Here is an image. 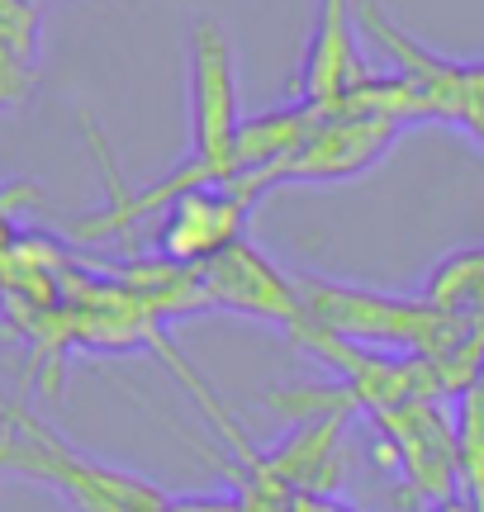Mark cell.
Masks as SVG:
<instances>
[{
  "label": "cell",
  "mask_w": 484,
  "mask_h": 512,
  "mask_svg": "<svg viewBox=\"0 0 484 512\" xmlns=\"http://www.w3.org/2000/svg\"><path fill=\"white\" fill-rule=\"evenodd\" d=\"M304 318L318 328L337 332L342 342L371 351H394V356H428V361H447L461 347H470L484 328L456 323L447 313H437L418 294H375L361 285H342V280H323V275H295Z\"/></svg>",
  "instance_id": "1"
},
{
  "label": "cell",
  "mask_w": 484,
  "mask_h": 512,
  "mask_svg": "<svg viewBox=\"0 0 484 512\" xmlns=\"http://www.w3.org/2000/svg\"><path fill=\"white\" fill-rule=\"evenodd\" d=\"M0 475H24L48 484L76 512H167L171 498L138 475L110 470L100 460L81 456L76 446L34 422L24 408H5L0 422Z\"/></svg>",
  "instance_id": "2"
},
{
  "label": "cell",
  "mask_w": 484,
  "mask_h": 512,
  "mask_svg": "<svg viewBox=\"0 0 484 512\" xmlns=\"http://www.w3.org/2000/svg\"><path fill=\"white\" fill-rule=\"evenodd\" d=\"M271 190V176L266 171H247V176H233V181L219 185H200V190H186L167 200L157 214V256L167 266H205L209 256H219L224 247H233L238 238H247V214L252 204Z\"/></svg>",
  "instance_id": "3"
},
{
  "label": "cell",
  "mask_w": 484,
  "mask_h": 512,
  "mask_svg": "<svg viewBox=\"0 0 484 512\" xmlns=\"http://www.w3.org/2000/svg\"><path fill=\"white\" fill-rule=\"evenodd\" d=\"M356 29L371 38V43H380V48L399 62V72L409 76V81H418V91L428 95L432 119L466 128L470 138L484 143V57L456 62V57L418 48L399 24L385 19V10H380L375 0H356Z\"/></svg>",
  "instance_id": "4"
},
{
  "label": "cell",
  "mask_w": 484,
  "mask_h": 512,
  "mask_svg": "<svg viewBox=\"0 0 484 512\" xmlns=\"http://www.w3.org/2000/svg\"><path fill=\"white\" fill-rule=\"evenodd\" d=\"M409 124L385 119V114H356L342 105H323L318 124L304 133V143L280 157L266 176L271 185L299 181V185H328V181H352L361 171H371L385 152L394 147V138Z\"/></svg>",
  "instance_id": "5"
},
{
  "label": "cell",
  "mask_w": 484,
  "mask_h": 512,
  "mask_svg": "<svg viewBox=\"0 0 484 512\" xmlns=\"http://www.w3.org/2000/svg\"><path fill=\"white\" fill-rule=\"evenodd\" d=\"M380 446L390 451V465H404L409 484L418 489L423 503L451 498L461 489L456 475V418L442 413V399L428 403H404L375 418Z\"/></svg>",
  "instance_id": "6"
},
{
  "label": "cell",
  "mask_w": 484,
  "mask_h": 512,
  "mask_svg": "<svg viewBox=\"0 0 484 512\" xmlns=\"http://www.w3.org/2000/svg\"><path fill=\"white\" fill-rule=\"evenodd\" d=\"M195 280H200V294H205L209 309L252 313V318H271V323H285V328L304 323L295 275L276 271L271 256L252 247L247 238H238L219 256H209L205 266H195Z\"/></svg>",
  "instance_id": "7"
},
{
  "label": "cell",
  "mask_w": 484,
  "mask_h": 512,
  "mask_svg": "<svg viewBox=\"0 0 484 512\" xmlns=\"http://www.w3.org/2000/svg\"><path fill=\"white\" fill-rule=\"evenodd\" d=\"M371 81V67L356 48V5L352 0H318L314 34L295 72V100L304 105H337Z\"/></svg>",
  "instance_id": "8"
},
{
  "label": "cell",
  "mask_w": 484,
  "mask_h": 512,
  "mask_svg": "<svg viewBox=\"0 0 484 512\" xmlns=\"http://www.w3.org/2000/svg\"><path fill=\"white\" fill-rule=\"evenodd\" d=\"M38 62V0H0V110L34 91Z\"/></svg>",
  "instance_id": "9"
},
{
  "label": "cell",
  "mask_w": 484,
  "mask_h": 512,
  "mask_svg": "<svg viewBox=\"0 0 484 512\" xmlns=\"http://www.w3.org/2000/svg\"><path fill=\"white\" fill-rule=\"evenodd\" d=\"M423 299L456 323L484 328V247H461L442 256L423 285Z\"/></svg>",
  "instance_id": "10"
},
{
  "label": "cell",
  "mask_w": 484,
  "mask_h": 512,
  "mask_svg": "<svg viewBox=\"0 0 484 512\" xmlns=\"http://www.w3.org/2000/svg\"><path fill=\"white\" fill-rule=\"evenodd\" d=\"M423 512H475V503H470L466 494H451V498H437V503H428Z\"/></svg>",
  "instance_id": "11"
}]
</instances>
